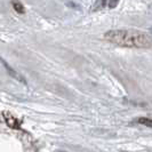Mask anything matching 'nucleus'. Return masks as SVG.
<instances>
[{
	"label": "nucleus",
	"mask_w": 152,
	"mask_h": 152,
	"mask_svg": "<svg viewBox=\"0 0 152 152\" xmlns=\"http://www.w3.org/2000/svg\"><path fill=\"white\" fill-rule=\"evenodd\" d=\"M118 2H119V0H109L107 1V6L110 8H115L117 5H118Z\"/></svg>",
	"instance_id": "423d86ee"
},
{
	"label": "nucleus",
	"mask_w": 152,
	"mask_h": 152,
	"mask_svg": "<svg viewBox=\"0 0 152 152\" xmlns=\"http://www.w3.org/2000/svg\"><path fill=\"white\" fill-rule=\"evenodd\" d=\"M150 31H151V33H152V28H151V29H150Z\"/></svg>",
	"instance_id": "0eeeda50"
},
{
	"label": "nucleus",
	"mask_w": 152,
	"mask_h": 152,
	"mask_svg": "<svg viewBox=\"0 0 152 152\" xmlns=\"http://www.w3.org/2000/svg\"><path fill=\"white\" fill-rule=\"evenodd\" d=\"M2 115H4V119H5L6 124H7L10 128L18 129L21 127V121L16 118L15 115H13V114L10 113V112H6L5 111V112H2Z\"/></svg>",
	"instance_id": "f03ea898"
},
{
	"label": "nucleus",
	"mask_w": 152,
	"mask_h": 152,
	"mask_svg": "<svg viewBox=\"0 0 152 152\" xmlns=\"http://www.w3.org/2000/svg\"><path fill=\"white\" fill-rule=\"evenodd\" d=\"M2 64H4V66H5V68L7 69V72L9 73V75H10V76L14 77V78H15V79H17V80H20V81L24 83V79H23V77H21L20 75H18V73H17V72H16L15 70H13V69L10 68L9 65H7V63H6V62L2 61Z\"/></svg>",
	"instance_id": "7ed1b4c3"
},
{
	"label": "nucleus",
	"mask_w": 152,
	"mask_h": 152,
	"mask_svg": "<svg viewBox=\"0 0 152 152\" xmlns=\"http://www.w3.org/2000/svg\"><path fill=\"white\" fill-rule=\"evenodd\" d=\"M104 39L117 46L128 48H151L152 38L143 31L134 29L110 30L104 33Z\"/></svg>",
	"instance_id": "f257e3e1"
},
{
	"label": "nucleus",
	"mask_w": 152,
	"mask_h": 152,
	"mask_svg": "<svg viewBox=\"0 0 152 152\" xmlns=\"http://www.w3.org/2000/svg\"><path fill=\"white\" fill-rule=\"evenodd\" d=\"M12 5H13V7L15 9L17 13H20V14H23L25 10H24V7H23V5L20 2V1H17V0H13L12 1Z\"/></svg>",
	"instance_id": "39448f33"
},
{
	"label": "nucleus",
	"mask_w": 152,
	"mask_h": 152,
	"mask_svg": "<svg viewBox=\"0 0 152 152\" xmlns=\"http://www.w3.org/2000/svg\"><path fill=\"white\" fill-rule=\"evenodd\" d=\"M137 124H141L143 126H148V127H152V119L146 118V117H141L136 120Z\"/></svg>",
	"instance_id": "20e7f679"
}]
</instances>
